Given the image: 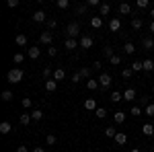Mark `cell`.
I'll return each mask as SVG.
<instances>
[{
    "instance_id": "obj_1",
    "label": "cell",
    "mask_w": 154,
    "mask_h": 152,
    "mask_svg": "<svg viewBox=\"0 0 154 152\" xmlns=\"http://www.w3.org/2000/svg\"><path fill=\"white\" fill-rule=\"evenodd\" d=\"M6 80L12 82V84L21 82V80H23V70H21V68H12V70L6 74Z\"/></svg>"
},
{
    "instance_id": "obj_2",
    "label": "cell",
    "mask_w": 154,
    "mask_h": 152,
    "mask_svg": "<svg viewBox=\"0 0 154 152\" xmlns=\"http://www.w3.org/2000/svg\"><path fill=\"white\" fill-rule=\"evenodd\" d=\"M66 33H68V37H70V39H76V37H78V33H80V23H76V21H74V23H70L68 27H66Z\"/></svg>"
},
{
    "instance_id": "obj_3",
    "label": "cell",
    "mask_w": 154,
    "mask_h": 152,
    "mask_svg": "<svg viewBox=\"0 0 154 152\" xmlns=\"http://www.w3.org/2000/svg\"><path fill=\"white\" fill-rule=\"evenodd\" d=\"M97 80H99V84H101V88H109L111 82H113V80H111V74H107V72H103Z\"/></svg>"
},
{
    "instance_id": "obj_4",
    "label": "cell",
    "mask_w": 154,
    "mask_h": 152,
    "mask_svg": "<svg viewBox=\"0 0 154 152\" xmlns=\"http://www.w3.org/2000/svg\"><path fill=\"white\" fill-rule=\"evenodd\" d=\"M113 140H115L117 146H123V144H128V134H125V132H117Z\"/></svg>"
},
{
    "instance_id": "obj_5",
    "label": "cell",
    "mask_w": 154,
    "mask_h": 152,
    "mask_svg": "<svg viewBox=\"0 0 154 152\" xmlns=\"http://www.w3.org/2000/svg\"><path fill=\"white\" fill-rule=\"evenodd\" d=\"M93 43H95V41H93V37H91V35L80 37V47H82V49H91V47H93Z\"/></svg>"
},
{
    "instance_id": "obj_6",
    "label": "cell",
    "mask_w": 154,
    "mask_h": 152,
    "mask_svg": "<svg viewBox=\"0 0 154 152\" xmlns=\"http://www.w3.org/2000/svg\"><path fill=\"white\" fill-rule=\"evenodd\" d=\"M39 41H41V43H45V45H51V41H54V37H51V33H49V31H43V33H41V35H39Z\"/></svg>"
},
{
    "instance_id": "obj_7",
    "label": "cell",
    "mask_w": 154,
    "mask_h": 152,
    "mask_svg": "<svg viewBox=\"0 0 154 152\" xmlns=\"http://www.w3.org/2000/svg\"><path fill=\"white\" fill-rule=\"evenodd\" d=\"M33 21H35V23H45V21H49V19L45 17L43 11H35L33 12Z\"/></svg>"
},
{
    "instance_id": "obj_8",
    "label": "cell",
    "mask_w": 154,
    "mask_h": 152,
    "mask_svg": "<svg viewBox=\"0 0 154 152\" xmlns=\"http://www.w3.org/2000/svg\"><path fill=\"white\" fill-rule=\"evenodd\" d=\"M56 88H58V80H54V78L45 80V91L48 93H56Z\"/></svg>"
},
{
    "instance_id": "obj_9",
    "label": "cell",
    "mask_w": 154,
    "mask_h": 152,
    "mask_svg": "<svg viewBox=\"0 0 154 152\" xmlns=\"http://www.w3.org/2000/svg\"><path fill=\"white\" fill-rule=\"evenodd\" d=\"M84 109L86 111H97L99 107H97V99H86L84 101Z\"/></svg>"
},
{
    "instance_id": "obj_10",
    "label": "cell",
    "mask_w": 154,
    "mask_h": 152,
    "mask_svg": "<svg viewBox=\"0 0 154 152\" xmlns=\"http://www.w3.org/2000/svg\"><path fill=\"white\" fill-rule=\"evenodd\" d=\"M123 99H125V101H134V99H136V88L128 86V88L123 91Z\"/></svg>"
},
{
    "instance_id": "obj_11",
    "label": "cell",
    "mask_w": 154,
    "mask_h": 152,
    "mask_svg": "<svg viewBox=\"0 0 154 152\" xmlns=\"http://www.w3.org/2000/svg\"><path fill=\"white\" fill-rule=\"evenodd\" d=\"M119 29H121V21H119V19H111V21H109V31L115 33V31H119Z\"/></svg>"
},
{
    "instance_id": "obj_12",
    "label": "cell",
    "mask_w": 154,
    "mask_h": 152,
    "mask_svg": "<svg viewBox=\"0 0 154 152\" xmlns=\"http://www.w3.org/2000/svg\"><path fill=\"white\" fill-rule=\"evenodd\" d=\"M111 12V4H107V2H103L101 6H99V17H107Z\"/></svg>"
},
{
    "instance_id": "obj_13",
    "label": "cell",
    "mask_w": 154,
    "mask_h": 152,
    "mask_svg": "<svg viewBox=\"0 0 154 152\" xmlns=\"http://www.w3.org/2000/svg\"><path fill=\"white\" fill-rule=\"evenodd\" d=\"M11 132H12L11 121H2V123H0V134H4V136H6V134H11Z\"/></svg>"
},
{
    "instance_id": "obj_14",
    "label": "cell",
    "mask_w": 154,
    "mask_h": 152,
    "mask_svg": "<svg viewBox=\"0 0 154 152\" xmlns=\"http://www.w3.org/2000/svg\"><path fill=\"white\" fill-rule=\"evenodd\" d=\"M86 88H88V91H99V88H101V84H99V80L91 78V80H86Z\"/></svg>"
},
{
    "instance_id": "obj_15",
    "label": "cell",
    "mask_w": 154,
    "mask_h": 152,
    "mask_svg": "<svg viewBox=\"0 0 154 152\" xmlns=\"http://www.w3.org/2000/svg\"><path fill=\"white\" fill-rule=\"evenodd\" d=\"M39 56H41V49H39V47H37V45L29 47V58H31V60H37V58H39Z\"/></svg>"
},
{
    "instance_id": "obj_16",
    "label": "cell",
    "mask_w": 154,
    "mask_h": 152,
    "mask_svg": "<svg viewBox=\"0 0 154 152\" xmlns=\"http://www.w3.org/2000/svg\"><path fill=\"white\" fill-rule=\"evenodd\" d=\"M91 27L93 29H101L103 27V17H93L91 19Z\"/></svg>"
},
{
    "instance_id": "obj_17",
    "label": "cell",
    "mask_w": 154,
    "mask_h": 152,
    "mask_svg": "<svg viewBox=\"0 0 154 152\" xmlns=\"http://www.w3.org/2000/svg\"><path fill=\"white\" fill-rule=\"evenodd\" d=\"M78 45H80V41H76V39H70V37H68V39H66V43H64V47H66V49H76Z\"/></svg>"
},
{
    "instance_id": "obj_18",
    "label": "cell",
    "mask_w": 154,
    "mask_h": 152,
    "mask_svg": "<svg viewBox=\"0 0 154 152\" xmlns=\"http://www.w3.org/2000/svg\"><path fill=\"white\" fill-rule=\"evenodd\" d=\"M19 121H21V126H29L33 121V117H31V113H23V115L19 117Z\"/></svg>"
},
{
    "instance_id": "obj_19",
    "label": "cell",
    "mask_w": 154,
    "mask_h": 152,
    "mask_svg": "<svg viewBox=\"0 0 154 152\" xmlns=\"http://www.w3.org/2000/svg\"><path fill=\"white\" fill-rule=\"evenodd\" d=\"M113 121H115V123H123V121H125V113H123V111H115V113H113Z\"/></svg>"
},
{
    "instance_id": "obj_20",
    "label": "cell",
    "mask_w": 154,
    "mask_h": 152,
    "mask_svg": "<svg viewBox=\"0 0 154 152\" xmlns=\"http://www.w3.org/2000/svg\"><path fill=\"white\" fill-rule=\"evenodd\" d=\"M142 45L146 47V49H154V37H144Z\"/></svg>"
},
{
    "instance_id": "obj_21",
    "label": "cell",
    "mask_w": 154,
    "mask_h": 152,
    "mask_svg": "<svg viewBox=\"0 0 154 152\" xmlns=\"http://www.w3.org/2000/svg\"><path fill=\"white\" fill-rule=\"evenodd\" d=\"M142 25H144V21L140 19V17H134V19H131V29L138 31V29H142Z\"/></svg>"
},
{
    "instance_id": "obj_22",
    "label": "cell",
    "mask_w": 154,
    "mask_h": 152,
    "mask_svg": "<svg viewBox=\"0 0 154 152\" xmlns=\"http://www.w3.org/2000/svg\"><path fill=\"white\" fill-rule=\"evenodd\" d=\"M130 68H131L134 72H142V70H144V62H142V60H136V62L131 64Z\"/></svg>"
},
{
    "instance_id": "obj_23",
    "label": "cell",
    "mask_w": 154,
    "mask_h": 152,
    "mask_svg": "<svg viewBox=\"0 0 154 152\" xmlns=\"http://www.w3.org/2000/svg\"><path fill=\"white\" fill-rule=\"evenodd\" d=\"M119 12H121V14H130V12H131V4L121 2V4H119Z\"/></svg>"
},
{
    "instance_id": "obj_24",
    "label": "cell",
    "mask_w": 154,
    "mask_h": 152,
    "mask_svg": "<svg viewBox=\"0 0 154 152\" xmlns=\"http://www.w3.org/2000/svg\"><path fill=\"white\" fill-rule=\"evenodd\" d=\"M31 117H33V121H41L43 119V111L41 109H33L31 111Z\"/></svg>"
},
{
    "instance_id": "obj_25",
    "label": "cell",
    "mask_w": 154,
    "mask_h": 152,
    "mask_svg": "<svg viewBox=\"0 0 154 152\" xmlns=\"http://www.w3.org/2000/svg\"><path fill=\"white\" fill-rule=\"evenodd\" d=\"M64 78H66V72L62 70V68H58V70H54V80H64Z\"/></svg>"
},
{
    "instance_id": "obj_26",
    "label": "cell",
    "mask_w": 154,
    "mask_h": 152,
    "mask_svg": "<svg viewBox=\"0 0 154 152\" xmlns=\"http://www.w3.org/2000/svg\"><path fill=\"white\" fill-rule=\"evenodd\" d=\"M142 132H144V136H152V134H154V126H152V123H144Z\"/></svg>"
},
{
    "instance_id": "obj_27",
    "label": "cell",
    "mask_w": 154,
    "mask_h": 152,
    "mask_svg": "<svg viewBox=\"0 0 154 152\" xmlns=\"http://www.w3.org/2000/svg\"><path fill=\"white\" fill-rule=\"evenodd\" d=\"M14 41H17V45H21V47H23V45H27V35H25V33H19Z\"/></svg>"
},
{
    "instance_id": "obj_28",
    "label": "cell",
    "mask_w": 154,
    "mask_h": 152,
    "mask_svg": "<svg viewBox=\"0 0 154 152\" xmlns=\"http://www.w3.org/2000/svg\"><path fill=\"white\" fill-rule=\"evenodd\" d=\"M121 99H123V93H117V91L111 93V103H119Z\"/></svg>"
},
{
    "instance_id": "obj_29",
    "label": "cell",
    "mask_w": 154,
    "mask_h": 152,
    "mask_svg": "<svg viewBox=\"0 0 154 152\" xmlns=\"http://www.w3.org/2000/svg\"><path fill=\"white\" fill-rule=\"evenodd\" d=\"M78 72H80V76H82V78H86V80H91V72H93V68L88 66V68H82V70H78Z\"/></svg>"
},
{
    "instance_id": "obj_30",
    "label": "cell",
    "mask_w": 154,
    "mask_h": 152,
    "mask_svg": "<svg viewBox=\"0 0 154 152\" xmlns=\"http://www.w3.org/2000/svg\"><path fill=\"white\" fill-rule=\"evenodd\" d=\"M154 70V62L152 60H144V72H152Z\"/></svg>"
},
{
    "instance_id": "obj_31",
    "label": "cell",
    "mask_w": 154,
    "mask_h": 152,
    "mask_svg": "<svg viewBox=\"0 0 154 152\" xmlns=\"http://www.w3.org/2000/svg\"><path fill=\"white\" fill-rule=\"evenodd\" d=\"M12 62H14V64H23V62H25V56L21 54V51H17V54L12 56Z\"/></svg>"
},
{
    "instance_id": "obj_32",
    "label": "cell",
    "mask_w": 154,
    "mask_h": 152,
    "mask_svg": "<svg viewBox=\"0 0 154 152\" xmlns=\"http://www.w3.org/2000/svg\"><path fill=\"white\" fill-rule=\"evenodd\" d=\"M0 99H2L4 103H8V101H12V91H4V93L0 95Z\"/></svg>"
},
{
    "instance_id": "obj_33",
    "label": "cell",
    "mask_w": 154,
    "mask_h": 152,
    "mask_svg": "<svg viewBox=\"0 0 154 152\" xmlns=\"http://www.w3.org/2000/svg\"><path fill=\"white\" fill-rule=\"evenodd\" d=\"M123 51H125V54H128V56H131V54H134V51H136V47H134V43H130V41H128V43H125V45H123Z\"/></svg>"
},
{
    "instance_id": "obj_34",
    "label": "cell",
    "mask_w": 154,
    "mask_h": 152,
    "mask_svg": "<svg viewBox=\"0 0 154 152\" xmlns=\"http://www.w3.org/2000/svg\"><path fill=\"white\" fill-rule=\"evenodd\" d=\"M134 74H136V72L131 70V68H123V70H121V76H123V78H125V80H128V78H131V76H134Z\"/></svg>"
},
{
    "instance_id": "obj_35",
    "label": "cell",
    "mask_w": 154,
    "mask_h": 152,
    "mask_svg": "<svg viewBox=\"0 0 154 152\" xmlns=\"http://www.w3.org/2000/svg\"><path fill=\"white\" fill-rule=\"evenodd\" d=\"M115 134H117V129H115V128H111V126L105 128V136H107V138H115Z\"/></svg>"
},
{
    "instance_id": "obj_36",
    "label": "cell",
    "mask_w": 154,
    "mask_h": 152,
    "mask_svg": "<svg viewBox=\"0 0 154 152\" xmlns=\"http://www.w3.org/2000/svg\"><path fill=\"white\" fill-rule=\"evenodd\" d=\"M95 115L99 117V119H105V117H107V109H103V107H99V109L95 111Z\"/></svg>"
},
{
    "instance_id": "obj_37",
    "label": "cell",
    "mask_w": 154,
    "mask_h": 152,
    "mask_svg": "<svg viewBox=\"0 0 154 152\" xmlns=\"http://www.w3.org/2000/svg\"><path fill=\"white\" fill-rule=\"evenodd\" d=\"M43 78H45V80H49V78H54V72H51V68H48V66L43 68Z\"/></svg>"
},
{
    "instance_id": "obj_38",
    "label": "cell",
    "mask_w": 154,
    "mask_h": 152,
    "mask_svg": "<svg viewBox=\"0 0 154 152\" xmlns=\"http://www.w3.org/2000/svg\"><path fill=\"white\" fill-rule=\"evenodd\" d=\"M45 144H48V146H54V144H56V136H54V134H48V136H45Z\"/></svg>"
},
{
    "instance_id": "obj_39",
    "label": "cell",
    "mask_w": 154,
    "mask_h": 152,
    "mask_svg": "<svg viewBox=\"0 0 154 152\" xmlns=\"http://www.w3.org/2000/svg\"><path fill=\"white\" fill-rule=\"evenodd\" d=\"M56 6L64 11V8H68V6H70V2H68V0H58V2H56Z\"/></svg>"
},
{
    "instance_id": "obj_40",
    "label": "cell",
    "mask_w": 154,
    "mask_h": 152,
    "mask_svg": "<svg viewBox=\"0 0 154 152\" xmlns=\"http://www.w3.org/2000/svg\"><path fill=\"white\" fill-rule=\"evenodd\" d=\"M144 113H146L148 117H154V103H150V105L146 107V109H144Z\"/></svg>"
},
{
    "instance_id": "obj_41",
    "label": "cell",
    "mask_w": 154,
    "mask_h": 152,
    "mask_svg": "<svg viewBox=\"0 0 154 152\" xmlns=\"http://www.w3.org/2000/svg\"><path fill=\"white\" fill-rule=\"evenodd\" d=\"M21 105H23L25 109H31V107H33V101H31V99L27 97V99H23V101H21Z\"/></svg>"
},
{
    "instance_id": "obj_42",
    "label": "cell",
    "mask_w": 154,
    "mask_h": 152,
    "mask_svg": "<svg viewBox=\"0 0 154 152\" xmlns=\"http://www.w3.org/2000/svg\"><path fill=\"white\" fill-rule=\"evenodd\" d=\"M101 4H103L101 0H86V6H95V8H99Z\"/></svg>"
},
{
    "instance_id": "obj_43",
    "label": "cell",
    "mask_w": 154,
    "mask_h": 152,
    "mask_svg": "<svg viewBox=\"0 0 154 152\" xmlns=\"http://www.w3.org/2000/svg\"><path fill=\"white\" fill-rule=\"evenodd\" d=\"M136 6H138V8H146V6H150V0H138Z\"/></svg>"
},
{
    "instance_id": "obj_44",
    "label": "cell",
    "mask_w": 154,
    "mask_h": 152,
    "mask_svg": "<svg viewBox=\"0 0 154 152\" xmlns=\"http://www.w3.org/2000/svg\"><path fill=\"white\" fill-rule=\"evenodd\" d=\"M86 8H88L86 4H78V6H76V14H84V12H86Z\"/></svg>"
},
{
    "instance_id": "obj_45",
    "label": "cell",
    "mask_w": 154,
    "mask_h": 152,
    "mask_svg": "<svg viewBox=\"0 0 154 152\" xmlns=\"http://www.w3.org/2000/svg\"><path fill=\"white\" fill-rule=\"evenodd\" d=\"M130 115H142V107H131V111H130Z\"/></svg>"
},
{
    "instance_id": "obj_46",
    "label": "cell",
    "mask_w": 154,
    "mask_h": 152,
    "mask_svg": "<svg viewBox=\"0 0 154 152\" xmlns=\"http://www.w3.org/2000/svg\"><path fill=\"white\" fill-rule=\"evenodd\" d=\"M56 54H58V47H56V45H49L48 47V56H51V58H54Z\"/></svg>"
},
{
    "instance_id": "obj_47",
    "label": "cell",
    "mask_w": 154,
    "mask_h": 152,
    "mask_svg": "<svg viewBox=\"0 0 154 152\" xmlns=\"http://www.w3.org/2000/svg\"><path fill=\"white\" fill-rule=\"evenodd\" d=\"M109 62H111L113 66H117L119 62H121V58H119V56H111V58H109Z\"/></svg>"
},
{
    "instance_id": "obj_48",
    "label": "cell",
    "mask_w": 154,
    "mask_h": 152,
    "mask_svg": "<svg viewBox=\"0 0 154 152\" xmlns=\"http://www.w3.org/2000/svg\"><path fill=\"white\" fill-rule=\"evenodd\" d=\"M103 54H105L107 58H111V56H115V54H113V49H111V47H109V45H107L105 49H103Z\"/></svg>"
},
{
    "instance_id": "obj_49",
    "label": "cell",
    "mask_w": 154,
    "mask_h": 152,
    "mask_svg": "<svg viewBox=\"0 0 154 152\" xmlns=\"http://www.w3.org/2000/svg\"><path fill=\"white\" fill-rule=\"evenodd\" d=\"M6 6H8V8H14V6H19V0H8V2H6Z\"/></svg>"
},
{
    "instance_id": "obj_50",
    "label": "cell",
    "mask_w": 154,
    "mask_h": 152,
    "mask_svg": "<svg viewBox=\"0 0 154 152\" xmlns=\"http://www.w3.org/2000/svg\"><path fill=\"white\" fill-rule=\"evenodd\" d=\"M82 80V76H80V72H76V74H72V82H80Z\"/></svg>"
},
{
    "instance_id": "obj_51",
    "label": "cell",
    "mask_w": 154,
    "mask_h": 152,
    "mask_svg": "<svg viewBox=\"0 0 154 152\" xmlns=\"http://www.w3.org/2000/svg\"><path fill=\"white\" fill-rule=\"evenodd\" d=\"M48 27H49V29H56V27H58V23H56L54 19H49V21H48Z\"/></svg>"
},
{
    "instance_id": "obj_52",
    "label": "cell",
    "mask_w": 154,
    "mask_h": 152,
    "mask_svg": "<svg viewBox=\"0 0 154 152\" xmlns=\"http://www.w3.org/2000/svg\"><path fill=\"white\" fill-rule=\"evenodd\" d=\"M91 68H93V70H95V72H99V70H101V62H95V64H93Z\"/></svg>"
},
{
    "instance_id": "obj_53",
    "label": "cell",
    "mask_w": 154,
    "mask_h": 152,
    "mask_svg": "<svg viewBox=\"0 0 154 152\" xmlns=\"http://www.w3.org/2000/svg\"><path fill=\"white\" fill-rule=\"evenodd\" d=\"M17 152H29V148H27V146H19V148H17Z\"/></svg>"
},
{
    "instance_id": "obj_54",
    "label": "cell",
    "mask_w": 154,
    "mask_h": 152,
    "mask_svg": "<svg viewBox=\"0 0 154 152\" xmlns=\"http://www.w3.org/2000/svg\"><path fill=\"white\" fill-rule=\"evenodd\" d=\"M33 152H45V148H43V146H35V148H33Z\"/></svg>"
},
{
    "instance_id": "obj_55",
    "label": "cell",
    "mask_w": 154,
    "mask_h": 152,
    "mask_svg": "<svg viewBox=\"0 0 154 152\" xmlns=\"http://www.w3.org/2000/svg\"><path fill=\"white\" fill-rule=\"evenodd\" d=\"M130 152H142V150H140V148H131Z\"/></svg>"
},
{
    "instance_id": "obj_56",
    "label": "cell",
    "mask_w": 154,
    "mask_h": 152,
    "mask_svg": "<svg viewBox=\"0 0 154 152\" xmlns=\"http://www.w3.org/2000/svg\"><path fill=\"white\" fill-rule=\"evenodd\" d=\"M150 17H152V21H154V8H150Z\"/></svg>"
},
{
    "instance_id": "obj_57",
    "label": "cell",
    "mask_w": 154,
    "mask_h": 152,
    "mask_svg": "<svg viewBox=\"0 0 154 152\" xmlns=\"http://www.w3.org/2000/svg\"><path fill=\"white\" fill-rule=\"evenodd\" d=\"M150 31H152V33H154V21H152V23H150Z\"/></svg>"
},
{
    "instance_id": "obj_58",
    "label": "cell",
    "mask_w": 154,
    "mask_h": 152,
    "mask_svg": "<svg viewBox=\"0 0 154 152\" xmlns=\"http://www.w3.org/2000/svg\"><path fill=\"white\" fill-rule=\"evenodd\" d=\"M152 93H154V84H152Z\"/></svg>"
},
{
    "instance_id": "obj_59",
    "label": "cell",
    "mask_w": 154,
    "mask_h": 152,
    "mask_svg": "<svg viewBox=\"0 0 154 152\" xmlns=\"http://www.w3.org/2000/svg\"><path fill=\"white\" fill-rule=\"evenodd\" d=\"M152 51H154V49H152Z\"/></svg>"
}]
</instances>
